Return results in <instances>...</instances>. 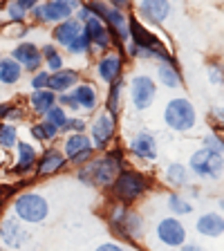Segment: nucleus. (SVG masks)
<instances>
[{
    "label": "nucleus",
    "instance_id": "1",
    "mask_svg": "<svg viewBox=\"0 0 224 251\" xmlns=\"http://www.w3.org/2000/svg\"><path fill=\"white\" fill-rule=\"evenodd\" d=\"M121 168H125V152L112 146L105 152H97L88 164L78 166L74 171V177L78 179V184H83L88 188L108 191Z\"/></svg>",
    "mask_w": 224,
    "mask_h": 251
},
{
    "label": "nucleus",
    "instance_id": "2",
    "mask_svg": "<svg viewBox=\"0 0 224 251\" xmlns=\"http://www.w3.org/2000/svg\"><path fill=\"white\" fill-rule=\"evenodd\" d=\"M105 225L117 238V242H128V245H137L144 238V220H141L139 211L132 206L112 202L110 200L108 209L103 211Z\"/></svg>",
    "mask_w": 224,
    "mask_h": 251
},
{
    "label": "nucleus",
    "instance_id": "3",
    "mask_svg": "<svg viewBox=\"0 0 224 251\" xmlns=\"http://www.w3.org/2000/svg\"><path fill=\"white\" fill-rule=\"evenodd\" d=\"M150 186H152L150 175L137 171V168L125 166L119 171V175L115 177L112 186L108 188V193H110V200H112V202L132 206V204H137L148 191H150Z\"/></svg>",
    "mask_w": 224,
    "mask_h": 251
},
{
    "label": "nucleus",
    "instance_id": "4",
    "mask_svg": "<svg viewBox=\"0 0 224 251\" xmlns=\"http://www.w3.org/2000/svg\"><path fill=\"white\" fill-rule=\"evenodd\" d=\"M9 211L21 220L23 225L36 226L47 222V218L52 213V206H50V200L41 191L27 188V191H18V193L11 195Z\"/></svg>",
    "mask_w": 224,
    "mask_h": 251
},
{
    "label": "nucleus",
    "instance_id": "5",
    "mask_svg": "<svg viewBox=\"0 0 224 251\" xmlns=\"http://www.w3.org/2000/svg\"><path fill=\"white\" fill-rule=\"evenodd\" d=\"M117 132H119V117H115L105 108L97 110L92 119H90V128H88V135L92 139L97 152H105L115 146Z\"/></svg>",
    "mask_w": 224,
    "mask_h": 251
},
{
    "label": "nucleus",
    "instance_id": "6",
    "mask_svg": "<svg viewBox=\"0 0 224 251\" xmlns=\"http://www.w3.org/2000/svg\"><path fill=\"white\" fill-rule=\"evenodd\" d=\"M164 124L175 132H188L198 126V110L186 97H175L164 108Z\"/></svg>",
    "mask_w": 224,
    "mask_h": 251
},
{
    "label": "nucleus",
    "instance_id": "7",
    "mask_svg": "<svg viewBox=\"0 0 224 251\" xmlns=\"http://www.w3.org/2000/svg\"><path fill=\"white\" fill-rule=\"evenodd\" d=\"M128 99L132 110L146 112L157 99V81L146 72H137L128 78Z\"/></svg>",
    "mask_w": 224,
    "mask_h": 251
},
{
    "label": "nucleus",
    "instance_id": "8",
    "mask_svg": "<svg viewBox=\"0 0 224 251\" xmlns=\"http://www.w3.org/2000/svg\"><path fill=\"white\" fill-rule=\"evenodd\" d=\"M61 151H63V155H65V159H68V164L74 168L88 164L90 159L97 155V148H94L88 132H70V135H63Z\"/></svg>",
    "mask_w": 224,
    "mask_h": 251
},
{
    "label": "nucleus",
    "instance_id": "9",
    "mask_svg": "<svg viewBox=\"0 0 224 251\" xmlns=\"http://www.w3.org/2000/svg\"><path fill=\"white\" fill-rule=\"evenodd\" d=\"M31 240L27 225H23L11 211L0 215V247L7 251H21Z\"/></svg>",
    "mask_w": 224,
    "mask_h": 251
},
{
    "label": "nucleus",
    "instance_id": "10",
    "mask_svg": "<svg viewBox=\"0 0 224 251\" xmlns=\"http://www.w3.org/2000/svg\"><path fill=\"white\" fill-rule=\"evenodd\" d=\"M188 173H193L198 179H220L224 173V155L209 148H198L188 159Z\"/></svg>",
    "mask_w": 224,
    "mask_h": 251
},
{
    "label": "nucleus",
    "instance_id": "11",
    "mask_svg": "<svg viewBox=\"0 0 224 251\" xmlns=\"http://www.w3.org/2000/svg\"><path fill=\"white\" fill-rule=\"evenodd\" d=\"M125 72V54L124 50H110L105 54H99L94 61V76L103 85H110L117 78H124Z\"/></svg>",
    "mask_w": 224,
    "mask_h": 251
},
{
    "label": "nucleus",
    "instance_id": "12",
    "mask_svg": "<svg viewBox=\"0 0 224 251\" xmlns=\"http://www.w3.org/2000/svg\"><path fill=\"white\" fill-rule=\"evenodd\" d=\"M74 16V7L68 2H58V0H43L41 5H36L29 11V21L34 25H58V23L68 21Z\"/></svg>",
    "mask_w": 224,
    "mask_h": 251
},
{
    "label": "nucleus",
    "instance_id": "13",
    "mask_svg": "<svg viewBox=\"0 0 224 251\" xmlns=\"http://www.w3.org/2000/svg\"><path fill=\"white\" fill-rule=\"evenodd\" d=\"M70 168L68 159L63 155L61 146L52 144V146H45L41 152H38V162L36 168H34V177L36 179H47V177H54V175H61Z\"/></svg>",
    "mask_w": 224,
    "mask_h": 251
},
{
    "label": "nucleus",
    "instance_id": "14",
    "mask_svg": "<svg viewBox=\"0 0 224 251\" xmlns=\"http://www.w3.org/2000/svg\"><path fill=\"white\" fill-rule=\"evenodd\" d=\"M128 152L135 157L137 162H144V164L157 162V157H159V141H157L155 132L146 130V128L137 130L128 139Z\"/></svg>",
    "mask_w": 224,
    "mask_h": 251
},
{
    "label": "nucleus",
    "instance_id": "15",
    "mask_svg": "<svg viewBox=\"0 0 224 251\" xmlns=\"http://www.w3.org/2000/svg\"><path fill=\"white\" fill-rule=\"evenodd\" d=\"M38 148L36 144H31L27 139H18L14 148V159H11V173L16 177H29L34 175V168L38 162Z\"/></svg>",
    "mask_w": 224,
    "mask_h": 251
},
{
    "label": "nucleus",
    "instance_id": "16",
    "mask_svg": "<svg viewBox=\"0 0 224 251\" xmlns=\"http://www.w3.org/2000/svg\"><path fill=\"white\" fill-rule=\"evenodd\" d=\"M157 240L162 245L171 247V249H179V247L186 245V226L182 225V220L175 218V215H168V218H162L157 222Z\"/></svg>",
    "mask_w": 224,
    "mask_h": 251
},
{
    "label": "nucleus",
    "instance_id": "17",
    "mask_svg": "<svg viewBox=\"0 0 224 251\" xmlns=\"http://www.w3.org/2000/svg\"><path fill=\"white\" fill-rule=\"evenodd\" d=\"M9 56L14 58L27 74H36L38 70H43V56H41V45L31 41H21L11 47Z\"/></svg>",
    "mask_w": 224,
    "mask_h": 251
},
{
    "label": "nucleus",
    "instance_id": "18",
    "mask_svg": "<svg viewBox=\"0 0 224 251\" xmlns=\"http://www.w3.org/2000/svg\"><path fill=\"white\" fill-rule=\"evenodd\" d=\"M171 16V0H139L137 2V18L144 25L159 27Z\"/></svg>",
    "mask_w": 224,
    "mask_h": 251
},
{
    "label": "nucleus",
    "instance_id": "19",
    "mask_svg": "<svg viewBox=\"0 0 224 251\" xmlns=\"http://www.w3.org/2000/svg\"><path fill=\"white\" fill-rule=\"evenodd\" d=\"M103 23L115 38L117 50H124V45L130 41V14L124 9H117V7H110Z\"/></svg>",
    "mask_w": 224,
    "mask_h": 251
},
{
    "label": "nucleus",
    "instance_id": "20",
    "mask_svg": "<svg viewBox=\"0 0 224 251\" xmlns=\"http://www.w3.org/2000/svg\"><path fill=\"white\" fill-rule=\"evenodd\" d=\"M83 31L88 34L90 43H92L94 54H105V52H110V50H117V43H115V38H112V34H110V29L99 18H90L83 25Z\"/></svg>",
    "mask_w": 224,
    "mask_h": 251
},
{
    "label": "nucleus",
    "instance_id": "21",
    "mask_svg": "<svg viewBox=\"0 0 224 251\" xmlns=\"http://www.w3.org/2000/svg\"><path fill=\"white\" fill-rule=\"evenodd\" d=\"M74 99H76L78 108H81V115L90 117L94 115L97 110H101V92H99V85L94 83V81H88V78H83L81 83L76 85V88L72 90Z\"/></svg>",
    "mask_w": 224,
    "mask_h": 251
},
{
    "label": "nucleus",
    "instance_id": "22",
    "mask_svg": "<svg viewBox=\"0 0 224 251\" xmlns=\"http://www.w3.org/2000/svg\"><path fill=\"white\" fill-rule=\"evenodd\" d=\"M81 81H83L81 70L65 65L63 70H58V72H54L52 76H50V88L47 90H52L54 94H65V92H72Z\"/></svg>",
    "mask_w": 224,
    "mask_h": 251
},
{
    "label": "nucleus",
    "instance_id": "23",
    "mask_svg": "<svg viewBox=\"0 0 224 251\" xmlns=\"http://www.w3.org/2000/svg\"><path fill=\"white\" fill-rule=\"evenodd\" d=\"M78 34H83V25L76 21V18H68V21L58 23V25L52 27V31H50V36H52V43L54 45H58L65 52V47L70 45V43L74 41V38L78 36Z\"/></svg>",
    "mask_w": 224,
    "mask_h": 251
},
{
    "label": "nucleus",
    "instance_id": "24",
    "mask_svg": "<svg viewBox=\"0 0 224 251\" xmlns=\"http://www.w3.org/2000/svg\"><path fill=\"white\" fill-rule=\"evenodd\" d=\"M56 105V94L52 90H29L27 94V112L43 119Z\"/></svg>",
    "mask_w": 224,
    "mask_h": 251
},
{
    "label": "nucleus",
    "instance_id": "25",
    "mask_svg": "<svg viewBox=\"0 0 224 251\" xmlns=\"http://www.w3.org/2000/svg\"><path fill=\"white\" fill-rule=\"evenodd\" d=\"M27 132H29V137L34 141H36L38 146H52V144H56L58 139H61V130H58L56 126H52L50 121L45 119H36L31 121L29 126H27Z\"/></svg>",
    "mask_w": 224,
    "mask_h": 251
},
{
    "label": "nucleus",
    "instance_id": "26",
    "mask_svg": "<svg viewBox=\"0 0 224 251\" xmlns=\"http://www.w3.org/2000/svg\"><path fill=\"white\" fill-rule=\"evenodd\" d=\"M125 90H128V83H125V78H117V81H112L110 85H105L103 108L108 110V112H112L115 117H119L121 110H124Z\"/></svg>",
    "mask_w": 224,
    "mask_h": 251
},
{
    "label": "nucleus",
    "instance_id": "27",
    "mask_svg": "<svg viewBox=\"0 0 224 251\" xmlns=\"http://www.w3.org/2000/svg\"><path fill=\"white\" fill-rule=\"evenodd\" d=\"M195 229L204 238H220L224 233V218L220 213H204L198 218Z\"/></svg>",
    "mask_w": 224,
    "mask_h": 251
},
{
    "label": "nucleus",
    "instance_id": "28",
    "mask_svg": "<svg viewBox=\"0 0 224 251\" xmlns=\"http://www.w3.org/2000/svg\"><path fill=\"white\" fill-rule=\"evenodd\" d=\"M23 76H25V70L11 56H2V61H0V85L2 88H14L23 81Z\"/></svg>",
    "mask_w": 224,
    "mask_h": 251
},
{
    "label": "nucleus",
    "instance_id": "29",
    "mask_svg": "<svg viewBox=\"0 0 224 251\" xmlns=\"http://www.w3.org/2000/svg\"><path fill=\"white\" fill-rule=\"evenodd\" d=\"M155 81L157 85L168 90H177L182 85V72L177 70L175 63H159L155 70Z\"/></svg>",
    "mask_w": 224,
    "mask_h": 251
},
{
    "label": "nucleus",
    "instance_id": "30",
    "mask_svg": "<svg viewBox=\"0 0 224 251\" xmlns=\"http://www.w3.org/2000/svg\"><path fill=\"white\" fill-rule=\"evenodd\" d=\"M41 56H43V68L50 74L65 68V52H63L58 45H54L52 41L41 45Z\"/></svg>",
    "mask_w": 224,
    "mask_h": 251
},
{
    "label": "nucleus",
    "instance_id": "31",
    "mask_svg": "<svg viewBox=\"0 0 224 251\" xmlns=\"http://www.w3.org/2000/svg\"><path fill=\"white\" fill-rule=\"evenodd\" d=\"M164 182L171 188H175V191L188 186V166H184L182 162L168 164L166 171H164Z\"/></svg>",
    "mask_w": 224,
    "mask_h": 251
},
{
    "label": "nucleus",
    "instance_id": "32",
    "mask_svg": "<svg viewBox=\"0 0 224 251\" xmlns=\"http://www.w3.org/2000/svg\"><path fill=\"white\" fill-rule=\"evenodd\" d=\"M27 117V105H23L21 101H0V121L5 124H21Z\"/></svg>",
    "mask_w": 224,
    "mask_h": 251
},
{
    "label": "nucleus",
    "instance_id": "33",
    "mask_svg": "<svg viewBox=\"0 0 224 251\" xmlns=\"http://www.w3.org/2000/svg\"><path fill=\"white\" fill-rule=\"evenodd\" d=\"M18 139H21L18 124H5V121H0V151L2 152L14 151Z\"/></svg>",
    "mask_w": 224,
    "mask_h": 251
},
{
    "label": "nucleus",
    "instance_id": "34",
    "mask_svg": "<svg viewBox=\"0 0 224 251\" xmlns=\"http://www.w3.org/2000/svg\"><path fill=\"white\" fill-rule=\"evenodd\" d=\"M166 206H168V211H171V215H175V218H182V215H191L193 213V204H191V200L188 198H184L182 193H171L168 195V200H166Z\"/></svg>",
    "mask_w": 224,
    "mask_h": 251
},
{
    "label": "nucleus",
    "instance_id": "35",
    "mask_svg": "<svg viewBox=\"0 0 224 251\" xmlns=\"http://www.w3.org/2000/svg\"><path fill=\"white\" fill-rule=\"evenodd\" d=\"M65 54H70V56H74V58L92 56L94 50H92V43H90L88 34H85V31H83V34H78V36L74 38L68 47H65Z\"/></svg>",
    "mask_w": 224,
    "mask_h": 251
},
{
    "label": "nucleus",
    "instance_id": "36",
    "mask_svg": "<svg viewBox=\"0 0 224 251\" xmlns=\"http://www.w3.org/2000/svg\"><path fill=\"white\" fill-rule=\"evenodd\" d=\"M2 16H5L7 23H27V21H29V14H27L21 5H16L14 0H7V2H5Z\"/></svg>",
    "mask_w": 224,
    "mask_h": 251
},
{
    "label": "nucleus",
    "instance_id": "37",
    "mask_svg": "<svg viewBox=\"0 0 224 251\" xmlns=\"http://www.w3.org/2000/svg\"><path fill=\"white\" fill-rule=\"evenodd\" d=\"M2 34H5V38H11V41H25V36L29 34V25L27 23H5V27H2Z\"/></svg>",
    "mask_w": 224,
    "mask_h": 251
},
{
    "label": "nucleus",
    "instance_id": "38",
    "mask_svg": "<svg viewBox=\"0 0 224 251\" xmlns=\"http://www.w3.org/2000/svg\"><path fill=\"white\" fill-rule=\"evenodd\" d=\"M90 128V119L85 115H70L68 124L63 126L61 135H70V132H88Z\"/></svg>",
    "mask_w": 224,
    "mask_h": 251
},
{
    "label": "nucleus",
    "instance_id": "39",
    "mask_svg": "<svg viewBox=\"0 0 224 251\" xmlns=\"http://www.w3.org/2000/svg\"><path fill=\"white\" fill-rule=\"evenodd\" d=\"M43 119H45V121H50V124H52V126H56L58 130H63V126L68 124V119H70V112H68V110H65V108H61V105L56 103L52 110H50V112H47L45 117H43Z\"/></svg>",
    "mask_w": 224,
    "mask_h": 251
},
{
    "label": "nucleus",
    "instance_id": "40",
    "mask_svg": "<svg viewBox=\"0 0 224 251\" xmlns=\"http://www.w3.org/2000/svg\"><path fill=\"white\" fill-rule=\"evenodd\" d=\"M202 148H209V151L218 152V155H224V139L218 132H206L202 139Z\"/></svg>",
    "mask_w": 224,
    "mask_h": 251
},
{
    "label": "nucleus",
    "instance_id": "41",
    "mask_svg": "<svg viewBox=\"0 0 224 251\" xmlns=\"http://www.w3.org/2000/svg\"><path fill=\"white\" fill-rule=\"evenodd\" d=\"M50 76L52 74L47 72L45 68L38 70L36 74H29V90H47L50 88Z\"/></svg>",
    "mask_w": 224,
    "mask_h": 251
},
{
    "label": "nucleus",
    "instance_id": "42",
    "mask_svg": "<svg viewBox=\"0 0 224 251\" xmlns=\"http://www.w3.org/2000/svg\"><path fill=\"white\" fill-rule=\"evenodd\" d=\"M56 103L61 108H65L70 115H81V108H78L76 99H74L72 92H65V94H56Z\"/></svg>",
    "mask_w": 224,
    "mask_h": 251
},
{
    "label": "nucleus",
    "instance_id": "43",
    "mask_svg": "<svg viewBox=\"0 0 224 251\" xmlns=\"http://www.w3.org/2000/svg\"><path fill=\"white\" fill-rule=\"evenodd\" d=\"M83 2L90 7V11H92L99 21H103L105 14H108V9H110V5L105 2V0H83Z\"/></svg>",
    "mask_w": 224,
    "mask_h": 251
},
{
    "label": "nucleus",
    "instance_id": "44",
    "mask_svg": "<svg viewBox=\"0 0 224 251\" xmlns=\"http://www.w3.org/2000/svg\"><path fill=\"white\" fill-rule=\"evenodd\" d=\"M206 76L213 85H222L224 83V68L218 65V63H211L209 68H206Z\"/></svg>",
    "mask_w": 224,
    "mask_h": 251
},
{
    "label": "nucleus",
    "instance_id": "45",
    "mask_svg": "<svg viewBox=\"0 0 224 251\" xmlns=\"http://www.w3.org/2000/svg\"><path fill=\"white\" fill-rule=\"evenodd\" d=\"M94 251H125V247L121 245V242H117V240H110V242H101Z\"/></svg>",
    "mask_w": 224,
    "mask_h": 251
},
{
    "label": "nucleus",
    "instance_id": "46",
    "mask_svg": "<svg viewBox=\"0 0 224 251\" xmlns=\"http://www.w3.org/2000/svg\"><path fill=\"white\" fill-rule=\"evenodd\" d=\"M14 2H16V5H21L23 9H25L27 14H29V11L34 9V7H36V5H41L43 0H14Z\"/></svg>",
    "mask_w": 224,
    "mask_h": 251
},
{
    "label": "nucleus",
    "instance_id": "47",
    "mask_svg": "<svg viewBox=\"0 0 224 251\" xmlns=\"http://www.w3.org/2000/svg\"><path fill=\"white\" fill-rule=\"evenodd\" d=\"M110 7H117V9H124V11H128L130 9V5H132V0H105Z\"/></svg>",
    "mask_w": 224,
    "mask_h": 251
},
{
    "label": "nucleus",
    "instance_id": "48",
    "mask_svg": "<svg viewBox=\"0 0 224 251\" xmlns=\"http://www.w3.org/2000/svg\"><path fill=\"white\" fill-rule=\"evenodd\" d=\"M211 115L215 117V121H220V124H224V108H220V105H215V108L211 110Z\"/></svg>",
    "mask_w": 224,
    "mask_h": 251
},
{
    "label": "nucleus",
    "instance_id": "49",
    "mask_svg": "<svg viewBox=\"0 0 224 251\" xmlns=\"http://www.w3.org/2000/svg\"><path fill=\"white\" fill-rule=\"evenodd\" d=\"M179 251H206V249L199 247V245H191V242H186L184 247H179Z\"/></svg>",
    "mask_w": 224,
    "mask_h": 251
},
{
    "label": "nucleus",
    "instance_id": "50",
    "mask_svg": "<svg viewBox=\"0 0 224 251\" xmlns=\"http://www.w3.org/2000/svg\"><path fill=\"white\" fill-rule=\"evenodd\" d=\"M58 2H68V5H70V7H74V11H76V9H78V7L83 5V0H58Z\"/></svg>",
    "mask_w": 224,
    "mask_h": 251
},
{
    "label": "nucleus",
    "instance_id": "51",
    "mask_svg": "<svg viewBox=\"0 0 224 251\" xmlns=\"http://www.w3.org/2000/svg\"><path fill=\"white\" fill-rule=\"evenodd\" d=\"M0 61H2V54H0Z\"/></svg>",
    "mask_w": 224,
    "mask_h": 251
},
{
    "label": "nucleus",
    "instance_id": "52",
    "mask_svg": "<svg viewBox=\"0 0 224 251\" xmlns=\"http://www.w3.org/2000/svg\"><path fill=\"white\" fill-rule=\"evenodd\" d=\"M137 2H139V0H137Z\"/></svg>",
    "mask_w": 224,
    "mask_h": 251
}]
</instances>
